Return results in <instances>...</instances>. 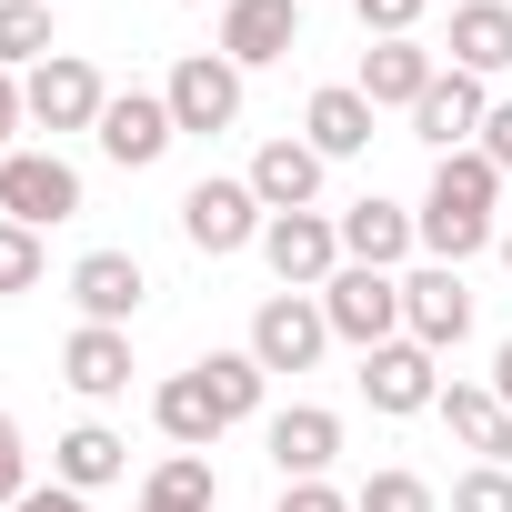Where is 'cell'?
<instances>
[{"instance_id": "cell-1", "label": "cell", "mask_w": 512, "mask_h": 512, "mask_svg": "<svg viewBox=\"0 0 512 512\" xmlns=\"http://www.w3.org/2000/svg\"><path fill=\"white\" fill-rule=\"evenodd\" d=\"M322 322H332V342H352V352H382V342H402V282H392V272H362V262H342V272L322 282Z\"/></svg>"}, {"instance_id": "cell-2", "label": "cell", "mask_w": 512, "mask_h": 512, "mask_svg": "<svg viewBox=\"0 0 512 512\" xmlns=\"http://www.w3.org/2000/svg\"><path fill=\"white\" fill-rule=\"evenodd\" d=\"M262 191H251V181H191L181 191V241L191 251H211V262H231V251L241 241H262Z\"/></svg>"}, {"instance_id": "cell-3", "label": "cell", "mask_w": 512, "mask_h": 512, "mask_svg": "<svg viewBox=\"0 0 512 512\" xmlns=\"http://www.w3.org/2000/svg\"><path fill=\"white\" fill-rule=\"evenodd\" d=\"M81 211V171L61 151H11L0 161V221H21V231H51Z\"/></svg>"}, {"instance_id": "cell-4", "label": "cell", "mask_w": 512, "mask_h": 512, "mask_svg": "<svg viewBox=\"0 0 512 512\" xmlns=\"http://www.w3.org/2000/svg\"><path fill=\"white\" fill-rule=\"evenodd\" d=\"M262 372H312L322 352H332V322H322V302L312 292H272L262 312H251V342H241Z\"/></svg>"}, {"instance_id": "cell-5", "label": "cell", "mask_w": 512, "mask_h": 512, "mask_svg": "<svg viewBox=\"0 0 512 512\" xmlns=\"http://www.w3.org/2000/svg\"><path fill=\"white\" fill-rule=\"evenodd\" d=\"M21 111L41 121V131H101V111H111V91H101V71L81 61V51H51L31 81H21Z\"/></svg>"}, {"instance_id": "cell-6", "label": "cell", "mask_w": 512, "mask_h": 512, "mask_svg": "<svg viewBox=\"0 0 512 512\" xmlns=\"http://www.w3.org/2000/svg\"><path fill=\"white\" fill-rule=\"evenodd\" d=\"M262 262L282 272V292H322V282L342 272V221H322V211H272V221H262Z\"/></svg>"}, {"instance_id": "cell-7", "label": "cell", "mask_w": 512, "mask_h": 512, "mask_svg": "<svg viewBox=\"0 0 512 512\" xmlns=\"http://www.w3.org/2000/svg\"><path fill=\"white\" fill-rule=\"evenodd\" d=\"M161 101H171V121L181 131H231L241 121V71L221 61V51H191V61H171V81H161Z\"/></svg>"}, {"instance_id": "cell-8", "label": "cell", "mask_w": 512, "mask_h": 512, "mask_svg": "<svg viewBox=\"0 0 512 512\" xmlns=\"http://www.w3.org/2000/svg\"><path fill=\"white\" fill-rule=\"evenodd\" d=\"M302 51V0H221V61L231 71H262Z\"/></svg>"}, {"instance_id": "cell-9", "label": "cell", "mask_w": 512, "mask_h": 512, "mask_svg": "<svg viewBox=\"0 0 512 512\" xmlns=\"http://www.w3.org/2000/svg\"><path fill=\"white\" fill-rule=\"evenodd\" d=\"M362 402L372 412H432L442 402V352H422L412 332L382 342V352H362Z\"/></svg>"}, {"instance_id": "cell-10", "label": "cell", "mask_w": 512, "mask_h": 512, "mask_svg": "<svg viewBox=\"0 0 512 512\" xmlns=\"http://www.w3.org/2000/svg\"><path fill=\"white\" fill-rule=\"evenodd\" d=\"M482 121H492V91H482L472 71H442V81L412 101V141H432V161H442V151H472Z\"/></svg>"}, {"instance_id": "cell-11", "label": "cell", "mask_w": 512, "mask_h": 512, "mask_svg": "<svg viewBox=\"0 0 512 512\" xmlns=\"http://www.w3.org/2000/svg\"><path fill=\"white\" fill-rule=\"evenodd\" d=\"M121 171H151L171 141H181V121H171V101L161 91H111V111H101V131H91Z\"/></svg>"}, {"instance_id": "cell-12", "label": "cell", "mask_w": 512, "mask_h": 512, "mask_svg": "<svg viewBox=\"0 0 512 512\" xmlns=\"http://www.w3.org/2000/svg\"><path fill=\"white\" fill-rule=\"evenodd\" d=\"M402 332H412L422 352H452V342L472 332V292H462V272H452V262H432V272H412V282H402Z\"/></svg>"}, {"instance_id": "cell-13", "label": "cell", "mask_w": 512, "mask_h": 512, "mask_svg": "<svg viewBox=\"0 0 512 512\" xmlns=\"http://www.w3.org/2000/svg\"><path fill=\"white\" fill-rule=\"evenodd\" d=\"M272 472L282 482H322L332 472V452H342V412H322V402H292V412H272Z\"/></svg>"}, {"instance_id": "cell-14", "label": "cell", "mask_w": 512, "mask_h": 512, "mask_svg": "<svg viewBox=\"0 0 512 512\" xmlns=\"http://www.w3.org/2000/svg\"><path fill=\"white\" fill-rule=\"evenodd\" d=\"M61 382H71L81 402H121V392H131V332L81 322V332L61 342Z\"/></svg>"}, {"instance_id": "cell-15", "label": "cell", "mask_w": 512, "mask_h": 512, "mask_svg": "<svg viewBox=\"0 0 512 512\" xmlns=\"http://www.w3.org/2000/svg\"><path fill=\"white\" fill-rule=\"evenodd\" d=\"M141 292H151V282H141L131 251H81V262H71V302H81V322H111V332H121V322L141 312Z\"/></svg>"}, {"instance_id": "cell-16", "label": "cell", "mask_w": 512, "mask_h": 512, "mask_svg": "<svg viewBox=\"0 0 512 512\" xmlns=\"http://www.w3.org/2000/svg\"><path fill=\"white\" fill-rule=\"evenodd\" d=\"M241 181L262 191V211H312V201H322V151L282 131V141L251 151V171H241Z\"/></svg>"}, {"instance_id": "cell-17", "label": "cell", "mask_w": 512, "mask_h": 512, "mask_svg": "<svg viewBox=\"0 0 512 512\" xmlns=\"http://www.w3.org/2000/svg\"><path fill=\"white\" fill-rule=\"evenodd\" d=\"M432 81H442V61H432L422 41H372V51H362V81H352V91H362L372 111H412V101H422Z\"/></svg>"}, {"instance_id": "cell-18", "label": "cell", "mask_w": 512, "mask_h": 512, "mask_svg": "<svg viewBox=\"0 0 512 512\" xmlns=\"http://www.w3.org/2000/svg\"><path fill=\"white\" fill-rule=\"evenodd\" d=\"M412 241H422V231H412V211H402V201H382V191H362V201L342 211V262H362V272H392Z\"/></svg>"}, {"instance_id": "cell-19", "label": "cell", "mask_w": 512, "mask_h": 512, "mask_svg": "<svg viewBox=\"0 0 512 512\" xmlns=\"http://www.w3.org/2000/svg\"><path fill=\"white\" fill-rule=\"evenodd\" d=\"M131 472V442L111 432V422H71L61 442H51V482L61 492H101V482H121Z\"/></svg>"}, {"instance_id": "cell-20", "label": "cell", "mask_w": 512, "mask_h": 512, "mask_svg": "<svg viewBox=\"0 0 512 512\" xmlns=\"http://www.w3.org/2000/svg\"><path fill=\"white\" fill-rule=\"evenodd\" d=\"M432 412L452 422V442H462V452L512 462V412H502V392H492V382H442V402H432Z\"/></svg>"}, {"instance_id": "cell-21", "label": "cell", "mask_w": 512, "mask_h": 512, "mask_svg": "<svg viewBox=\"0 0 512 512\" xmlns=\"http://www.w3.org/2000/svg\"><path fill=\"white\" fill-rule=\"evenodd\" d=\"M151 422H161V432H171L181 452H211V442L231 432V412L211 402V382H201V372H171V382L151 392Z\"/></svg>"}, {"instance_id": "cell-22", "label": "cell", "mask_w": 512, "mask_h": 512, "mask_svg": "<svg viewBox=\"0 0 512 512\" xmlns=\"http://www.w3.org/2000/svg\"><path fill=\"white\" fill-rule=\"evenodd\" d=\"M302 141H312L322 161H352V151H372V101H362L352 81L312 91V111H302Z\"/></svg>"}, {"instance_id": "cell-23", "label": "cell", "mask_w": 512, "mask_h": 512, "mask_svg": "<svg viewBox=\"0 0 512 512\" xmlns=\"http://www.w3.org/2000/svg\"><path fill=\"white\" fill-rule=\"evenodd\" d=\"M452 71H472V81L512 71V11L502 0H462L452 11Z\"/></svg>"}, {"instance_id": "cell-24", "label": "cell", "mask_w": 512, "mask_h": 512, "mask_svg": "<svg viewBox=\"0 0 512 512\" xmlns=\"http://www.w3.org/2000/svg\"><path fill=\"white\" fill-rule=\"evenodd\" d=\"M492 201H502V171H492L482 151H442V161H432V201H422V211H462V221H492Z\"/></svg>"}, {"instance_id": "cell-25", "label": "cell", "mask_w": 512, "mask_h": 512, "mask_svg": "<svg viewBox=\"0 0 512 512\" xmlns=\"http://www.w3.org/2000/svg\"><path fill=\"white\" fill-rule=\"evenodd\" d=\"M141 512H221V482H211V452H171L151 482H141Z\"/></svg>"}, {"instance_id": "cell-26", "label": "cell", "mask_w": 512, "mask_h": 512, "mask_svg": "<svg viewBox=\"0 0 512 512\" xmlns=\"http://www.w3.org/2000/svg\"><path fill=\"white\" fill-rule=\"evenodd\" d=\"M191 372L211 382V402H221L231 422H251V412H262V382H272V372H262V362H251V352H201Z\"/></svg>"}, {"instance_id": "cell-27", "label": "cell", "mask_w": 512, "mask_h": 512, "mask_svg": "<svg viewBox=\"0 0 512 512\" xmlns=\"http://www.w3.org/2000/svg\"><path fill=\"white\" fill-rule=\"evenodd\" d=\"M61 41H51V0H0V71H41Z\"/></svg>"}, {"instance_id": "cell-28", "label": "cell", "mask_w": 512, "mask_h": 512, "mask_svg": "<svg viewBox=\"0 0 512 512\" xmlns=\"http://www.w3.org/2000/svg\"><path fill=\"white\" fill-rule=\"evenodd\" d=\"M11 292H41V231L0 221V302H11Z\"/></svg>"}, {"instance_id": "cell-29", "label": "cell", "mask_w": 512, "mask_h": 512, "mask_svg": "<svg viewBox=\"0 0 512 512\" xmlns=\"http://www.w3.org/2000/svg\"><path fill=\"white\" fill-rule=\"evenodd\" d=\"M352 512H432V482H422V472H372V482L352 492Z\"/></svg>"}, {"instance_id": "cell-30", "label": "cell", "mask_w": 512, "mask_h": 512, "mask_svg": "<svg viewBox=\"0 0 512 512\" xmlns=\"http://www.w3.org/2000/svg\"><path fill=\"white\" fill-rule=\"evenodd\" d=\"M452 512H512V462H472L452 482Z\"/></svg>"}, {"instance_id": "cell-31", "label": "cell", "mask_w": 512, "mask_h": 512, "mask_svg": "<svg viewBox=\"0 0 512 512\" xmlns=\"http://www.w3.org/2000/svg\"><path fill=\"white\" fill-rule=\"evenodd\" d=\"M31 502V452H21V422L0 412V512H21Z\"/></svg>"}, {"instance_id": "cell-32", "label": "cell", "mask_w": 512, "mask_h": 512, "mask_svg": "<svg viewBox=\"0 0 512 512\" xmlns=\"http://www.w3.org/2000/svg\"><path fill=\"white\" fill-rule=\"evenodd\" d=\"M352 11H362V31H372V41H412L422 0H352Z\"/></svg>"}, {"instance_id": "cell-33", "label": "cell", "mask_w": 512, "mask_h": 512, "mask_svg": "<svg viewBox=\"0 0 512 512\" xmlns=\"http://www.w3.org/2000/svg\"><path fill=\"white\" fill-rule=\"evenodd\" d=\"M492 171H512V101H492V121H482V141H472Z\"/></svg>"}, {"instance_id": "cell-34", "label": "cell", "mask_w": 512, "mask_h": 512, "mask_svg": "<svg viewBox=\"0 0 512 512\" xmlns=\"http://www.w3.org/2000/svg\"><path fill=\"white\" fill-rule=\"evenodd\" d=\"M282 512H352V492H332V482H282Z\"/></svg>"}, {"instance_id": "cell-35", "label": "cell", "mask_w": 512, "mask_h": 512, "mask_svg": "<svg viewBox=\"0 0 512 512\" xmlns=\"http://www.w3.org/2000/svg\"><path fill=\"white\" fill-rule=\"evenodd\" d=\"M31 111H21V71H0V161H11V131H21Z\"/></svg>"}, {"instance_id": "cell-36", "label": "cell", "mask_w": 512, "mask_h": 512, "mask_svg": "<svg viewBox=\"0 0 512 512\" xmlns=\"http://www.w3.org/2000/svg\"><path fill=\"white\" fill-rule=\"evenodd\" d=\"M21 512H91V502H81V492H61V482H51V492H31V502H21Z\"/></svg>"}, {"instance_id": "cell-37", "label": "cell", "mask_w": 512, "mask_h": 512, "mask_svg": "<svg viewBox=\"0 0 512 512\" xmlns=\"http://www.w3.org/2000/svg\"><path fill=\"white\" fill-rule=\"evenodd\" d=\"M492 392H502V412H512V342L492 352Z\"/></svg>"}, {"instance_id": "cell-38", "label": "cell", "mask_w": 512, "mask_h": 512, "mask_svg": "<svg viewBox=\"0 0 512 512\" xmlns=\"http://www.w3.org/2000/svg\"><path fill=\"white\" fill-rule=\"evenodd\" d=\"M502 272H512V231H502Z\"/></svg>"}, {"instance_id": "cell-39", "label": "cell", "mask_w": 512, "mask_h": 512, "mask_svg": "<svg viewBox=\"0 0 512 512\" xmlns=\"http://www.w3.org/2000/svg\"><path fill=\"white\" fill-rule=\"evenodd\" d=\"M452 11H462V0H452Z\"/></svg>"}, {"instance_id": "cell-40", "label": "cell", "mask_w": 512, "mask_h": 512, "mask_svg": "<svg viewBox=\"0 0 512 512\" xmlns=\"http://www.w3.org/2000/svg\"><path fill=\"white\" fill-rule=\"evenodd\" d=\"M191 11H201V0H191Z\"/></svg>"}]
</instances>
